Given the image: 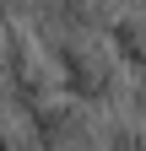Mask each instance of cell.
Listing matches in <instances>:
<instances>
[{
    "instance_id": "cell-7",
    "label": "cell",
    "mask_w": 146,
    "mask_h": 151,
    "mask_svg": "<svg viewBox=\"0 0 146 151\" xmlns=\"http://www.w3.org/2000/svg\"><path fill=\"white\" fill-rule=\"evenodd\" d=\"M103 151H146V113L141 119H114L103 129Z\"/></svg>"
},
{
    "instance_id": "cell-5",
    "label": "cell",
    "mask_w": 146,
    "mask_h": 151,
    "mask_svg": "<svg viewBox=\"0 0 146 151\" xmlns=\"http://www.w3.org/2000/svg\"><path fill=\"white\" fill-rule=\"evenodd\" d=\"M0 151H38V129L16 103H0Z\"/></svg>"
},
{
    "instance_id": "cell-6",
    "label": "cell",
    "mask_w": 146,
    "mask_h": 151,
    "mask_svg": "<svg viewBox=\"0 0 146 151\" xmlns=\"http://www.w3.org/2000/svg\"><path fill=\"white\" fill-rule=\"evenodd\" d=\"M60 16H70V22H81V27H98V32H108V22H114V0H49Z\"/></svg>"
},
{
    "instance_id": "cell-3",
    "label": "cell",
    "mask_w": 146,
    "mask_h": 151,
    "mask_svg": "<svg viewBox=\"0 0 146 151\" xmlns=\"http://www.w3.org/2000/svg\"><path fill=\"white\" fill-rule=\"evenodd\" d=\"M33 129H38V151H103V124H98V108L81 103V97H54L43 108L27 113Z\"/></svg>"
},
{
    "instance_id": "cell-2",
    "label": "cell",
    "mask_w": 146,
    "mask_h": 151,
    "mask_svg": "<svg viewBox=\"0 0 146 151\" xmlns=\"http://www.w3.org/2000/svg\"><path fill=\"white\" fill-rule=\"evenodd\" d=\"M0 38H6V103L33 113V108L54 103V97H65V81H60V70H54V60L43 54V43H38L33 27L6 22Z\"/></svg>"
},
{
    "instance_id": "cell-1",
    "label": "cell",
    "mask_w": 146,
    "mask_h": 151,
    "mask_svg": "<svg viewBox=\"0 0 146 151\" xmlns=\"http://www.w3.org/2000/svg\"><path fill=\"white\" fill-rule=\"evenodd\" d=\"M33 32H38L43 54L54 60V70H60V81H65L70 97H81L92 108H114L124 97L130 70H124V60L114 54L108 32L70 22V16H60L54 6H43L38 16H33Z\"/></svg>"
},
{
    "instance_id": "cell-4",
    "label": "cell",
    "mask_w": 146,
    "mask_h": 151,
    "mask_svg": "<svg viewBox=\"0 0 146 151\" xmlns=\"http://www.w3.org/2000/svg\"><path fill=\"white\" fill-rule=\"evenodd\" d=\"M108 43H114V54L124 60V70H146V6L135 11H114V22H108Z\"/></svg>"
}]
</instances>
